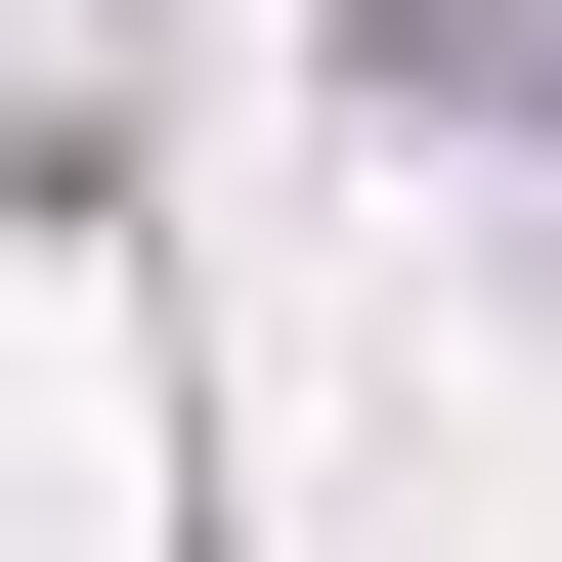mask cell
Returning a JSON list of instances; mask_svg holds the SVG:
<instances>
[{"mask_svg":"<svg viewBox=\"0 0 562 562\" xmlns=\"http://www.w3.org/2000/svg\"><path fill=\"white\" fill-rule=\"evenodd\" d=\"M390 87H476V131H562V0H347Z\"/></svg>","mask_w":562,"mask_h":562,"instance_id":"1","label":"cell"}]
</instances>
